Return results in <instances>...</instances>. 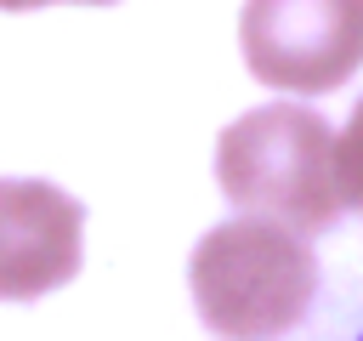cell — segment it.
Masks as SVG:
<instances>
[{
    "mask_svg": "<svg viewBox=\"0 0 363 341\" xmlns=\"http://www.w3.org/2000/svg\"><path fill=\"white\" fill-rule=\"evenodd\" d=\"M238 45L272 91H335L363 68V0H244Z\"/></svg>",
    "mask_w": 363,
    "mask_h": 341,
    "instance_id": "cell-3",
    "label": "cell"
},
{
    "mask_svg": "<svg viewBox=\"0 0 363 341\" xmlns=\"http://www.w3.org/2000/svg\"><path fill=\"white\" fill-rule=\"evenodd\" d=\"M193 307L221 341H278L318 296V256L272 216H238L193 250Z\"/></svg>",
    "mask_w": 363,
    "mask_h": 341,
    "instance_id": "cell-1",
    "label": "cell"
},
{
    "mask_svg": "<svg viewBox=\"0 0 363 341\" xmlns=\"http://www.w3.org/2000/svg\"><path fill=\"white\" fill-rule=\"evenodd\" d=\"M216 182L238 210L272 216L295 233H318L340 216L335 131H329L323 114H312L301 102L255 108V114H244L221 131Z\"/></svg>",
    "mask_w": 363,
    "mask_h": 341,
    "instance_id": "cell-2",
    "label": "cell"
},
{
    "mask_svg": "<svg viewBox=\"0 0 363 341\" xmlns=\"http://www.w3.org/2000/svg\"><path fill=\"white\" fill-rule=\"evenodd\" d=\"M335 193H340V205L363 210V102L352 108L346 131L335 136Z\"/></svg>",
    "mask_w": 363,
    "mask_h": 341,
    "instance_id": "cell-5",
    "label": "cell"
},
{
    "mask_svg": "<svg viewBox=\"0 0 363 341\" xmlns=\"http://www.w3.org/2000/svg\"><path fill=\"white\" fill-rule=\"evenodd\" d=\"M34 6H51V0H0V11H34ZM79 6H108V0H79Z\"/></svg>",
    "mask_w": 363,
    "mask_h": 341,
    "instance_id": "cell-6",
    "label": "cell"
},
{
    "mask_svg": "<svg viewBox=\"0 0 363 341\" xmlns=\"http://www.w3.org/2000/svg\"><path fill=\"white\" fill-rule=\"evenodd\" d=\"M85 210L51 182H0V301H34L79 273Z\"/></svg>",
    "mask_w": 363,
    "mask_h": 341,
    "instance_id": "cell-4",
    "label": "cell"
}]
</instances>
